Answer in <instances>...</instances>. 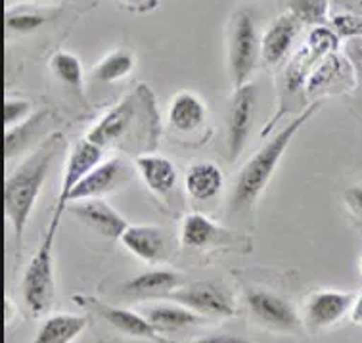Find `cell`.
<instances>
[{
	"label": "cell",
	"mask_w": 362,
	"mask_h": 343,
	"mask_svg": "<svg viewBox=\"0 0 362 343\" xmlns=\"http://www.w3.org/2000/svg\"><path fill=\"white\" fill-rule=\"evenodd\" d=\"M134 69V56L129 50H115L107 54L98 66L94 67L93 77L102 83H115V81L125 79Z\"/></svg>",
	"instance_id": "obj_25"
},
{
	"label": "cell",
	"mask_w": 362,
	"mask_h": 343,
	"mask_svg": "<svg viewBox=\"0 0 362 343\" xmlns=\"http://www.w3.org/2000/svg\"><path fill=\"white\" fill-rule=\"evenodd\" d=\"M355 293L337 290H322L310 296L305 305L303 324L309 332H320L336 326L351 315L355 305Z\"/></svg>",
	"instance_id": "obj_10"
},
{
	"label": "cell",
	"mask_w": 362,
	"mask_h": 343,
	"mask_svg": "<svg viewBox=\"0 0 362 343\" xmlns=\"http://www.w3.org/2000/svg\"><path fill=\"white\" fill-rule=\"evenodd\" d=\"M136 171L156 198H169L178 180V171L171 159L159 153H142L134 159Z\"/></svg>",
	"instance_id": "obj_17"
},
{
	"label": "cell",
	"mask_w": 362,
	"mask_h": 343,
	"mask_svg": "<svg viewBox=\"0 0 362 343\" xmlns=\"http://www.w3.org/2000/svg\"><path fill=\"white\" fill-rule=\"evenodd\" d=\"M299 23L293 13H284L272 21L261 39V59L267 66H276L288 54L299 31Z\"/></svg>",
	"instance_id": "obj_19"
},
{
	"label": "cell",
	"mask_w": 362,
	"mask_h": 343,
	"mask_svg": "<svg viewBox=\"0 0 362 343\" xmlns=\"http://www.w3.org/2000/svg\"><path fill=\"white\" fill-rule=\"evenodd\" d=\"M361 77H362V67H361Z\"/></svg>",
	"instance_id": "obj_39"
},
{
	"label": "cell",
	"mask_w": 362,
	"mask_h": 343,
	"mask_svg": "<svg viewBox=\"0 0 362 343\" xmlns=\"http://www.w3.org/2000/svg\"><path fill=\"white\" fill-rule=\"evenodd\" d=\"M343 202L356 221V226L362 231V186H351L343 194Z\"/></svg>",
	"instance_id": "obj_32"
},
{
	"label": "cell",
	"mask_w": 362,
	"mask_h": 343,
	"mask_svg": "<svg viewBox=\"0 0 362 343\" xmlns=\"http://www.w3.org/2000/svg\"><path fill=\"white\" fill-rule=\"evenodd\" d=\"M48 117V110H42V112L35 113L31 117L23 121L21 125L13 127L10 131H6L4 134V156L6 159L16 158L18 153L33 142V139L37 136V131L42 129L45 125V119Z\"/></svg>",
	"instance_id": "obj_24"
},
{
	"label": "cell",
	"mask_w": 362,
	"mask_h": 343,
	"mask_svg": "<svg viewBox=\"0 0 362 343\" xmlns=\"http://www.w3.org/2000/svg\"><path fill=\"white\" fill-rule=\"evenodd\" d=\"M159 113L148 86H139L132 94L105 112L86 139L100 148H121L139 156L150 153L159 140Z\"/></svg>",
	"instance_id": "obj_1"
},
{
	"label": "cell",
	"mask_w": 362,
	"mask_h": 343,
	"mask_svg": "<svg viewBox=\"0 0 362 343\" xmlns=\"http://www.w3.org/2000/svg\"><path fill=\"white\" fill-rule=\"evenodd\" d=\"M86 326L88 318L85 315H52L42 322L33 343H73L86 330Z\"/></svg>",
	"instance_id": "obj_22"
},
{
	"label": "cell",
	"mask_w": 362,
	"mask_h": 343,
	"mask_svg": "<svg viewBox=\"0 0 362 343\" xmlns=\"http://www.w3.org/2000/svg\"><path fill=\"white\" fill-rule=\"evenodd\" d=\"M104 152V148L94 144L93 140H88L86 136L73 144V148L67 153L66 167H64V178H62V186H59L58 202H56L54 213L64 215V211L67 209L69 196L75 190V186L79 185L81 180L93 171L94 167H98L102 163Z\"/></svg>",
	"instance_id": "obj_9"
},
{
	"label": "cell",
	"mask_w": 362,
	"mask_h": 343,
	"mask_svg": "<svg viewBox=\"0 0 362 343\" xmlns=\"http://www.w3.org/2000/svg\"><path fill=\"white\" fill-rule=\"evenodd\" d=\"M4 324H12L13 320V315H16V305H13V301L10 299V297H6L4 299Z\"/></svg>",
	"instance_id": "obj_36"
},
{
	"label": "cell",
	"mask_w": 362,
	"mask_h": 343,
	"mask_svg": "<svg viewBox=\"0 0 362 343\" xmlns=\"http://www.w3.org/2000/svg\"><path fill=\"white\" fill-rule=\"evenodd\" d=\"M64 144L66 139L62 132H50L4 182V215L12 226L18 248L23 244V234L33 207L47 182L54 159L58 158Z\"/></svg>",
	"instance_id": "obj_2"
},
{
	"label": "cell",
	"mask_w": 362,
	"mask_h": 343,
	"mask_svg": "<svg viewBox=\"0 0 362 343\" xmlns=\"http://www.w3.org/2000/svg\"><path fill=\"white\" fill-rule=\"evenodd\" d=\"M255 102H257V93H255V85H251V83L238 88L234 93L228 121H226V148H228L230 161H236L240 153L244 152L251 131Z\"/></svg>",
	"instance_id": "obj_11"
},
{
	"label": "cell",
	"mask_w": 362,
	"mask_h": 343,
	"mask_svg": "<svg viewBox=\"0 0 362 343\" xmlns=\"http://www.w3.org/2000/svg\"><path fill=\"white\" fill-rule=\"evenodd\" d=\"M358 271H361V274H362V257H361V261H358Z\"/></svg>",
	"instance_id": "obj_38"
},
{
	"label": "cell",
	"mask_w": 362,
	"mask_h": 343,
	"mask_svg": "<svg viewBox=\"0 0 362 343\" xmlns=\"http://www.w3.org/2000/svg\"><path fill=\"white\" fill-rule=\"evenodd\" d=\"M73 301L77 305H83L86 309L94 310L105 324H110L113 330L121 332L123 336L140 337V339H150V342L158 343H169L153 328L152 324L146 320L142 313L113 307V305L104 303V301H100V299L93 296H75Z\"/></svg>",
	"instance_id": "obj_8"
},
{
	"label": "cell",
	"mask_w": 362,
	"mask_h": 343,
	"mask_svg": "<svg viewBox=\"0 0 362 343\" xmlns=\"http://www.w3.org/2000/svg\"><path fill=\"white\" fill-rule=\"evenodd\" d=\"M121 2H127V4H132V2H139V0H121Z\"/></svg>",
	"instance_id": "obj_37"
},
{
	"label": "cell",
	"mask_w": 362,
	"mask_h": 343,
	"mask_svg": "<svg viewBox=\"0 0 362 343\" xmlns=\"http://www.w3.org/2000/svg\"><path fill=\"white\" fill-rule=\"evenodd\" d=\"M185 277L175 271H148L142 274H136L127 282L121 291L127 299H134V301H150V299H159V297H167L171 291L182 288Z\"/></svg>",
	"instance_id": "obj_15"
},
{
	"label": "cell",
	"mask_w": 362,
	"mask_h": 343,
	"mask_svg": "<svg viewBox=\"0 0 362 343\" xmlns=\"http://www.w3.org/2000/svg\"><path fill=\"white\" fill-rule=\"evenodd\" d=\"M47 20V13L35 12V10H10L6 13V29L13 33H31L37 31Z\"/></svg>",
	"instance_id": "obj_29"
},
{
	"label": "cell",
	"mask_w": 362,
	"mask_h": 343,
	"mask_svg": "<svg viewBox=\"0 0 362 343\" xmlns=\"http://www.w3.org/2000/svg\"><path fill=\"white\" fill-rule=\"evenodd\" d=\"M69 211L79 219L83 225L107 240H121V236L129 228L127 219L102 198L77 202L69 207Z\"/></svg>",
	"instance_id": "obj_13"
},
{
	"label": "cell",
	"mask_w": 362,
	"mask_h": 343,
	"mask_svg": "<svg viewBox=\"0 0 362 343\" xmlns=\"http://www.w3.org/2000/svg\"><path fill=\"white\" fill-rule=\"evenodd\" d=\"M332 29L339 37H347V39L362 37V16H358V13L336 16V18H332Z\"/></svg>",
	"instance_id": "obj_31"
},
{
	"label": "cell",
	"mask_w": 362,
	"mask_h": 343,
	"mask_svg": "<svg viewBox=\"0 0 362 343\" xmlns=\"http://www.w3.org/2000/svg\"><path fill=\"white\" fill-rule=\"evenodd\" d=\"M341 66V59H339V56H337L336 52L326 56V58L313 69V73L309 75V79H307V85H305L307 94L320 93L326 86L332 85V83L339 77Z\"/></svg>",
	"instance_id": "obj_26"
},
{
	"label": "cell",
	"mask_w": 362,
	"mask_h": 343,
	"mask_svg": "<svg viewBox=\"0 0 362 343\" xmlns=\"http://www.w3.org/2000/svg\"><path fill=\"white\" fill-rule=\"evenodd\" d=\"M131 178L129 175V165L121 158H112L102 161L98 167H94L79 185L75 186V190L69 196V204L85 202V199L102 198L110 192L117 190Z\"/></svg>",
	"instance_id": "obj_12"
},
{
	"label": "cell",
	"mask_w": 362,
	"mask_h": 343,
	"mask_svg": "<svg viewBox=\"0 0 362 343\" xmlns=\"http://www.w3.org/2000/svg\"><path fill=\"white\" fill-rule=\"evenodd\" d=\"M188 343H250V342L240 336H232V334H209V336L196 337V339H192V342Z\"/></svg>",
	"instance_id": "obj_33"
},
{
	"label": "cell",
	"mask_w": 362,
	"mask_h": 343,
	"mask_svg": "<svg viewBox=\"0 0 362 343\" xmlns=\"http://www.w3.org/2000/svg\"><path fill=\"white\" fill-rule=\"evenodd\" d=\"M33 104L27 98H6L4 102V131L21 125L23 121L31 117Z\"/></svg>",
	"instance_id": "obj_30"
},
{
	"label": "cell",
	"mask_w": 362,
	"mask_h": 343,
	"mask_svg": "<svg viewBox=\"0 0 362 343\" xmlns=\"http://www.w3.org/2000/svg\"><path fill=\"white\" fill-rule=\"evenodd\" d=\"M50 67L62 83H66L77 91L83 86V66H81V59L75 54L56 52L50 59Z\"/></svg>",
	"instance_id": "obj_27"
},
{
	"label": "cell",
	"mask_w": 362,
	"mask_h": 343,
	"mask_svg": "<svg viewBox=\"0 0 362 343\" xmlns=\"http://www.w3.org/2000/svg\"><path fill=\"white\" fill-rule=\"evenodd\" d=\"M259 58H261V40H259L255 20L250 12L240 10L232 20L230 45H228V66H230L234 91L250 83Z\"/></svg>",
	"instance_id": "obj_5"
},
{
	"label": "cell",
	"mask_w": 362,
	"mask_h": 343,
	"mask_svg": "<svg viewBox=\"0 0 362 343\" xmlns=\"http://www.w3.org/2000/svg\"><path fill=\"white\" fill-rule=\"evenodd\" d=\"M121 244L148 264L159 263L167 255V236L163 228L153 225H129L121 236Z\"/></svg>",
	"instance_id": "obj_18"
},
{
	"label": "cell",
	"mask_w": 362,
	"mask_h": 343,
	"mask_svg": "<svg viewBox=\"0 0 362 343\" xmlns=\"http://www.w3.org/2000/svg\"><path fill=\"white\" fill-rule=\"evenodd\" d=\"M349 318L353 324H358V326H362V293L355 299V305H353V309H351Z\"/></svg>",
	"instance_id": "obj_35"
},
{
	"label": "cell",
	"mask_w": 362,
	"mask_h": 343,
	"mask_svg": "<svg viewBox=\"0 0 362 343\" xmlns=\"http://www.w3.org/2000/svg\"><path fill=\"white\" fill-rule=\"evenodd\" d=\"M167 121L171 131L178 136H192L207 123V106L198 94L182 91L169 104Z\"/></svg>",
	"instance_id": "obj_14"
},
{
	"label": "cell",
	"mask_w": 362,
	"mask_h": 343,
	"mask_svg": "<svg viewBox=\"0 0 362 343\" xmlns=\"http://www.w3.org/2000/svg\"><path fill=\"white\" fill-rule=\"evenodd\" d=\"M320 100L313 102L307 110L299 113L291 123L280 129V131L267 142V144L259 150L253 158L242 167V171L238 175L236 185L232 190L230 196V211L240 213L250 209L251 205L255 204L259 196L263 194L264 188L269 186L270 178L274 177L278 163L282 161L284 153L290 148L291 140L296 139L297 132L301 131L305 123L309 121L316 113V110L320 107Z\"/></svg>",
	"instance_id": "obj_3"
},
{
	"label": "cell",
	"mask_w": 362,
	"mask_h": 343,
	"mask_svg": "<svg viewBox=\"0 0 362 343\" xmlns=\"http://www.w3.org/2000/svg\"><path fill=\"white\" fill-rule=\"evenodd\" d=\"M247 305L251 315L261 326L280 334H297L303 326V318L299 317L293 305L286 297L274 291L255 288L247 291Z\"/></svg>",
	"instance_id": "obj_7"
},
{
	"label": "cell",
	"mask_w": 362,
	"mask_h": 343,
	"mask_svg": "<svg viewBox=\"0 0 362 343\" xmlns=\"http://www.w3.org/2000/svg\"><path fill=\"white\" fill-rule=\"evenodd\" d=\"M185 188L196 202H211L224 188V173L217 163L199 161L188 167L185 175Z\"/></svg>",
	"instance_id": "obj_21"
},
{
	"label": "cell",
	"mask_w": 362,
	"mask_h": 343,
	"mask_svg": "<svg viewBox=\"0 0 362 343\" xmlns=\"http://www.w3.org/2000/svg\"><path fill=\"white\" fill-rule=\"evenodd\" d=\"M165 299L185 305L186 309L198 313L199 317L230 318L236 315V305L230 291L223 284H215V282L185 284L182 288L171 291Z\"/></svg>",
	"instance_id": "obj_6"
},
{
	"label": "cell",
	"mask_w": 362,
	"mask_h": 343,
	"mask_svg": "<svg viewBox=\"0 0 362 343\" xmlns=\"http://www.w3.org/2000/svg\"><path fill=\"white\" fill-rule=\"evenodd\" d=\"M140 313L144 315L146 320L152 324L153 328L163 336L165 332H178L185 330L188 326H194L204 320L198 313L186 309L185 305L175 303H146L142 305Z\"/></svg>",
	"instance_id": "obj_20"
},
{
	"label": "cell",
	"mask_w": 362,
	"mask_h": 343,
	"mask_svg": "<svg viewBox=\"0 0 362 343\" xmlns=\"http://www.w3.org/2000/svg\"><path fill=\"white\" fill-rule=\"evenodd\" d=\"M288 6L299 21L322 25L320 21H324L328 12V0H288Z\"/></svg>",
	"instance_id": "obj_28"
},
{
	"label": "cell",
	"mask_w": 362,
	"mask_h": 343,
	"mask_svg": "<svg viewBox=\"0 0 362 343\" xmlns=\"http://www.w3.org/2000/svg\"><path fill=\"white\" fill-rule=\"evenodd\" d=\"M345 54L347 58L356 64V66L362 67V37H355V39H347V45H345Z\"/></svg>",
	"instance_id": "obj_34"
},
{
	"label": "cell",
	"mask_w": 362,
	"mask_h": 343,
	"mask_svg": "<svg viewBox=\"0 0 362 343\" xmlns=\"http://www.w3.org/2000/svg\"><path fill=\"white\" fill-rule=\"evenodd\" d=\"M322 59V56L316 52L315 48L305 42L303 47L293 54V58L290 59V64L284 71V88H286V93L296 94L301 88H305L309 75Z\"/></svg>",
	"instance_id": "obj_23"
},
{
	"label": "cell",
	"mask_w": 362,
	"mask_h": 343,
	"mask_svg": "<svg viewBox=\"0 0 362 343\" xmlns=\"http://www.w3.org/2000/svg\"><path fill=\"white\" fill-rule=\"evenodd\" d=\"M232 232L211 221L207 215L190 213L182 219L180 225V245L185 250H209L217 245H226L232 240Z\"/></svg>",
	"instance_id": "obj_16"
},
{
	"label": "cell",
	"mask_w": 362,
	"mask_h": 343,
	"mask_svg": "<svg viewBox=\"0 0 362 343\" xmlns=\"http://www.w3.org/2000/svg\"><path fill=\"white\" fill-rule=\"evenodd\" d=\"M62 221L59 213H54L48 231L35 251L21 280V296L27 310L33 317L45 315L52 307L56 296V280H54V245L58 236V226Z\"/></svg>",
	"instance_id": "obj_4"
}]
</instances>
